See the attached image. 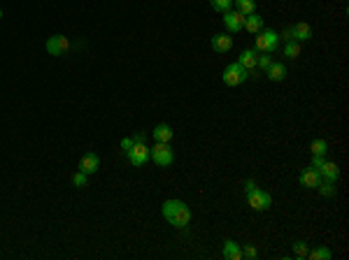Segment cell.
<instances>
[{
  "mask_svg": "<svg viewBox=\"0 0 349 260\" xmlns=\"http://www.w3.org/2000/svg\"><path fill=\"white\" fill-rule=\"evenodd\" d=\"M277 47H280V35H277L275 31L265 28V31L256 33V37H254V49L259 54H275Z\"/></svg>",
  "mask_w": 349,
  "mask_h": 260,
  "instance_id": "cell-1",
  "label": "cell"
},
{
  "mask_svg": "<svg viewBox=\"0 0 349 260\" xmlns=\"http://www.w3.org/2000/svg\"><path fill=\"white\" fill-rule=\"evenodd\" d=\"M149 158H152L159 167L172 165L174 153H172V149H170V142H156V144L149 149Z\"/></svg>",
  "mask_w": 349,
  "mask_h": 260,
  "instance_id": "cell-2",
  "label": "cell"
},
{
  "mask_svg": "<svg viewBox=\"0 0 349 260\" xmlns=\"http://www.w3.org/2000/svg\"><path fill=\"white\" fill-rule=\"evenodd\" d=\"M247 79H249V72L238 61L226 65V70H223V84H226V86H240V84H244Z\"/></svg>",
  "mask_w": 349,
  "mask_h": 260,
  "instance_id": "cell-3",
  "label": "cell"
},
{
  "mask_svg": "<svg viewBox=\"0 0 349 260\" xmlns=\"http://www.w3.org/2000/svg\"><path fill=\"white\" fill-rule=\"evenodd\" d=\"M247 204L254 209V212H265V209H270V204H272V198H270V193L256 188V191L247 193Z\"/></svg>",
  "mask_w": 349,
  "mask_h": 260,
  "instance_id": "cell-4",
  "label": "cell"
},
{
  "mask_svg": "<svg viewBox=\"0 0 349 260\" xmlns=\"http://www.w3.org/2000/svg\"><path fill=\"white\" fill-rule=\"evenodd\" d=\"M126 158L131 161V165L142 167L144 163L149 161V146L147 144H133L131 149L126 151Z\"/></svg>",
  "mask_w": 349,
  "mask_h": 260,
  "instance_id": "cell-5",
  "label": "cell"
},
{
  "mask_svg": "<svg viewBox=\"0 0 349 260\" xmlns=\"http://www.w3.org/2000/svg\"><path fill=\"white\" fill-rule=\"evenodd\" d=\"M44 47H47V51L52 54V56H63V54L70 49V40L65 35H52Z\"/></svg>",
  "mask_w": 349,
  "mask_h": 260,
  "instance_id": "cell-6",
  "label": "cell"
},
{
  "mask_svg": "<svg viewBox=\"0 0 349 260\" xmlns=\"http://www.w3.org/2000/svg\"><path fill=\"white\" fill-rule=\"evenodd\" d=\"M223 26L228 28V33H240L244 28V14H240L238 10L223 12Z\"/></svg>",
  "mask_w": 349,
  "mask_h": 260,
  "instance_id": "cell-7",
  "label": "cell"
},
{
  "mask_svg": "<svg viewBox=\"0 0 349 260\" xmlns=\"http://www.w3.org/2000/svg\"><path fill=\"white\" fill-rule=\"evenodd\" d=\"M168 223L170 225H174V228H186V225L191 223V209H189V204H182L177 212L172 214V219H168Z\"/></svg>",
  "mask_w": 349,
  "mask_h": 260,
  "instance_id": "cell-8",
  "label": "cell"
},
{
  "mask_svg": "<svg viewBox=\"0 0 349 260\" xmlns=\"http://www.w3.org/2000/svg\"><path fill=\"white\" fill-rule=\"evenodd\" d=\"M98 167H101V158L95 156L93 151H89V153H84L80 161V172H84V174H95L98 172Z\"/></svg>",
  "mask_w": 349,
  "mask_h": 260,
  "instance_id": "cell-9",
  "label": "cell"
},
{
  "mask_svg": "<svg viewBox=\"0 0 349 260\" xmlns=\"http://www.w3.org/2000/svg\"><path fill=\"white\" fill-rule=\"evenodd\" d=\"M298 179H301V186H305V188H317L319 184H321V174H319V170H314V167H305Z\"/></svg>",
  "mask_w": 349,
  "mask_h": 260,
  "instance_id": "cell-10",
  "label": "cell"
},
{
  "mask_svg": "<svg viewBox=\"0 0 349 260\" xmlns=\"http://www.w3.org/2000/svg\"><path fill=\"white\" fill-rule=\"evenodd\" d=\"M212 49L217 54H226L233 49V37L228 33H217V35L212 37Z\"/></svg>",
  "mask_w": 349,
  "mask_h": 260,
  "instance_id": "cell-11",
  "label": "cell"
},
{
  "mask_svg": "<svg viewBox=\"0 0 349 260\" xmlns=\"http://www.w3.org/2000/svg\"><path fill=\"white\" fill-rule=\"evenodd\" d=\"M291 37L296 42H307L314 37V31L310 23H305V21H301V23H296V26L291 28Z\"/></svg>",
  "mask_w": 349,
  "mask_h": 260,
  "instance_id": "cell-12",
  "label": "cell"
},
{
  "mask_svg": "<svg viewBox=\"0 0 349 260\" xmlns=\"http://www.w3.org/2000/svg\"><path fill=\"white\" fill-rule=\"evenodd\" d=\"M256 61H259V51L256 49H244L242 54H240V58H238V63L242 65L247 72H254V70H259L256 68Z\"/></svg>",
  "mask_w": 349,
  "mask_h": 260,
  "instance_id": "cell-13",
  "label": "cell"
},
{
  "mask_svg": "<svg viewBox=\"0 0 349 260\" xmlns=\"http://www.w3.org/2000/svg\"><path fill=\"white\" fill-rule=\"evenodd\" d=\"M319 174H321V181H338L340 179V167L331 161H323V165L319 167Z\"/></svg>",
  "mask_w": 349,
  "mask_h": 260,
  "instance_id": "cell-14",
  "label": "cell"
},
{
  "mask_svg": "<svg viewBox=\"0 0 349 260\" xmlns=\"http://www.w3.org/2000/svg\"><path fill=\"white\" fill-rule=\"evenodd\" d=\"M223 258H228V260H242V246H240L238 242L226 240V242H223Z\"/></svg>",
  "mask_w": 349,
  "mask_h": 260,
  "instance_id": "cell-15",
  "label": "cell"
},
{
  "mask_svg": "<svg viewBox=\"0 0 349 260\" xmlns=\"http://www.w3.org/2000/svg\"><path fill=\"white\" fill-rule=\"evenodd\" d=\"M244 31H249L252 35H256L259 31H263V19H261V14H249L244 16Z\"/></svg>",
  "mask_w": 349,
  "mask_h": 260,
  "instance_id": "cell-16",
  "label": "cell"
},
{
  "mask_svg": "<svg viewBox=\"0 0 349 260\" xmlns=\"http://www.w3.org/2000/svg\"><path fill=\"white\" fill-rule=\"evenodd\" d=\"M152 137H154V142H170L172 140V128H170L168 123H161L152 130Z\"/></svg>",
  "mask_w": 349,
  "mask_h": 260,
  "instance_id": "cell-17",
  "label": "cell"
},
{
  "mask_svg": "<svg viewBox=\"0 0 349 260\" xmlns=\"http://www.w3.org/2000/svg\"><path fill=\"white\" fill-rule=\"evenodd\" d=\"M268 79L270 82H284L286 79V68H284V63H272L268 70Z\"/></svg>",
  "mask_w": 349,
  "mask_h": 260,
  "instance_id": "cell-18",
  "label": "cell"
},
{
  "mask_svg": "<svg viewBox=\"0 0 349 260\" xmlns=\"http://www.w3.org/2000/svg\"><path fill=\"white\" fill-rule=\"evenodd\" d=\"M233 5H235V10L240 12V14L249 16L256 12V0H233Z\"/></svg>",
  "mask_w": 349,
  "mask_h": 260,
  "instance_id": "cell-19",
  "label": "cell"
},
{
  "mask_svg": "<svg viewBox=\"0 0 349 260\" xmlns=\"http://www.w3.org/2000/svg\"><path fill=\"white\" fill-rule=\"evenodd\" d=\"M284 56L289 58V61H293V58L301 56V42H296V40L286 42V44H284Z\"/></svg>",
  "mask_w": 349,
  "mask_h": 260,
  "instance_id": "cell-20",
  "label": "cell"
},
{
  "mask_svg": "<svg viewBox=\"0 0 349 260\" xmlns=\"http://www.w3.org/2000/svg\"><path fill=\"white\" fill-rule=\"evenodd\" d=\"M307 258L310 260H331L333 253H331V249H326V246H319V249L307 251Z\"/></svg>",
  "mask_w": 349,
  "mask_h": 260,
  "instance_id": "cell-21",
  "label": "cell"
},
{
  "mask_svg": "<svg viewBox=\"0 0 349 260\" xmlns=\"http://www.w3.org/2000/svg\"><path fill=\"white\" fill-rule=\"evenodd\" d=\"M310 151H312V156H326V151H328L326 140H314L310 144Z\"/></svg>",
  "mask_w": 349,
  "mask_h": 260,
  "instance_id": "cell-22",
  "label": "cell"
},
{
  "mask_svg": "<svg viewBox=\"0 0 349 260\" xmlns=\"http://www.w3.org/2000/svg\"><path fill=\"white\" fill-rule=\"evenodd\" d=\"M317 191L321 193L323 198H333V195H335V184L333 181H321L317 186Z\"/></svg>",
  "mask_w": 349,
  "mask_h": 260,
  "instance_id": "cell-23",
  "label": "cell"
},
{
  "mask_svg": "<svg viewBox=\"0 0 349 260\" xmlns=\"http://www.w3.org/2000/svg\"><path fill=\"white\" fill-rule=\"evenodd\" d=\"M210 5H212V10L214 12H228L233 7V0H210Z\"/></svg>",
  "mask_w": 349,
  "mask_h": 260,
  "instance_id": "cell-24",
  "label": "cell"
},
{
  "mask_svg": "<svg viewBox=\"0 0 349 260\" xmlns=\"http://www.w3.org/2000/svg\"><path fill=\"white\" fill-rule=\"evenodd\" d=\"M86 181H89V174H84V172H74L72 174V186L74 188H84Z\"/></svg>",
  "mask_w": 349,
  "mask_h": 260,
  "instance_id": "cell-25",
  "label": "cell"
},
{
  "mask_svg": "<svg viewBox=\"0 0 349 260\" xmlns=\"http://www.w3.org/2000/svg\"><path fill=\"white\" fill-rule=\"evenodd\" d=\"M272 63H275V61H272V56H270V54H263V56H261V54H259V61H256V68H259V70H268L270 65H272Z\"/></svg>",
  "mask_w": 349,
  "mask_h": 260,
  "instance_id": "cell-26",
  "label": "cell"
},
{
  "mask_svg": "<svg viewBox=\"0 0 349 260\" xmlns=\"http://www.w3.org/2000/svg\"><path fill=\"white\" fill-rule=\"evenodd\" d=\"M242 258H249V260H256V258H259V251H256V246H252V244L242 246Z\"/></svg>",
  "mask_w": 349,
  "mask_h": 260,
  "instance_id": "cell-27",
  "label": "cell"
},
{
  "mask_svg": "<svg viewBox=\"0 0 349 260\" xmlns=\"http://www.w3.org/2000/svg\"><path fill=\"white\" fill-rule=\"evenodd\" d=\"M307 251H310V249H307L305 242H293V253H296L298 258H305Z\"/></svg>",
  "mask_w": 349,
  "mask_h": 260,
  "instance_id": "cell-28",
  "label": "cell"
},
{
  "mask_svg": "<svg viewBox=\"0 0 349 260\" xmlns=\"http://www.w3.org/2000/svg\"><path fill=\"white\" fill-rule=\"evenodd\" d=\"M323 161H326V158H323V156H312V161H310V167H314V170H319V167L323 165Z\"/></svg>",
  "mask_w": 349,
  "mask_h": 260,
  "instance_id": "cell-29",
  "label": "cell"
},
{
  "mask_svg": "<svg viewBox=\"0 0 349 260\" xmlns=\"http://www.w3.org/2000/svg\"><path fill=\"white\" fill-rule=\"evenodd\" d=\"M256 188H259V186H256L254 179H247V181H244V195H247V193H252V191H256Z\"/></svg>",
  "mask_w": 349,
  "mask_h": 260,
  "instance_id": "cell-30",
  "label": "cell"
},
{
  "mask_svg": "<svg viewBox=\"0 0 349 260\" xmlns=\"http://www.w3.org/2000/svg\"><path fill=\"white\" fill-rule=\"evenodd\" d=\"M133 144H135V142H133V137H123V140H121V149H123V153H126V151L131 149Z\"/></svg>",
  "mask_w": 349,
  "mask_h": 260,
  "instance_id": "cell-31",
  "label": "cell"
},
{
  "mask_svg": "<svg viewBox=\"0 0 349 260\" xmlns=\"http://www.w3.org/2000/svg\"><path fill=\"white\" fill-rule=\"evenodd\" d=\"M144 140H147V135H144V133H138V135L133 137V142H135V144H144Z\"/></svg>",
  "mask_w": 349,
  "mask_h": 260,
  "instance_id": "cell-32",
  "label": "cell"
},
{
  "mask_svg": "<svg viewBox=\"0 0 349 260\" xmlns=\"http://www.w3.org/2000/svg\"><path fill=\"white\" fill-rule=\"evenodd\" d=\"M282 40H284V42L293 40V37H291V28H286V31H284V33H282Z\"/></svg>",
  "mask_w": 349,
  "mask_h": 260,
  "instance_id": "cell-33",
  "label": "cell"
},
{
  "mask_svg": "<svg viewBox=\"0 0 349 260\" xmlns=\"http://www.w3.org/2000/svg\"><path fill=\"white\" fill-rule=\"evenodd\" d=\"M0 19H3V10H0Z\"/></svg>",
  "mask_w": 349,
  "mask_h": 260,
  "instance_id": "cell-34",
  "label": "cell"
}]
</instances>
